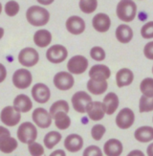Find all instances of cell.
Segmentation results:
<instances>
[{
	"instance_id": "6da1fadb",
	"label": "cell",
	"mask_w": 153,
	"mask_h": 156,
	"mask_svg": "<svg viewBox=\"0 0 153 156\" xmlns=\"http://www.w3.org/2000/svg\"><path fill=\"white\" fill-rule=\"evenodd\" d=\"M27 21L36 27H41L46 25L50 20V12L45 8L40 6H32L26 12Z\"/></svg>"
},
{
	"instance_id": "7a4b0ae2",
	"label": "cell",
	"mask_w": 153,
	"mask_h": 156,
	"mask_svg": "<svg viewBox=\"0 0 153 156\" xmlns=\"http://www.w3.org/2000/svg\"><path fill=\"white\" fill-rule=\"evenodd\" d=\"M117 16L123 22H131L137 16V5L131 0H122L116 8Z\"/></svg>"
},
{
	"instance_id": "3957f363",
	"label": "cell",
	"mask_w": 153,
	"mask_h": 156,
	"mask_svg": "<svg viewBox=\"0 0 153 156\" xmlns=\"http://www.w3.org/2000/svg\"><path fill=\"white\" fill-rule=\"evenodd\" d=\"M17 139L23 144H31L37 138V129L31 122H24L17 128Z\"/></svg>"
},
{
	"instance_id": "277c9868",
	"label": "cell",
	"mask_w": 153,
	"mask_h": 156,
	"mask_svg": "<svg viewBox=\"0 0 153 156\" xmlns=\"http://www.w3.org/2000/svg\"><path fill=\"white\" fill-rule=\"evenodd\" d=\"M88 59L84 56L77 55L72 57L67 62V69L70 74L74 75H81L83 74L88 68Z\"/></svg>"
},
{
	"instance_id": "5b68a950",
	"label": "cell",
	"mask_w": 153,
	"mask_h": 156,
	"mask_svg": "<svg viewBox=\"0 0 153 156\" xmlns=\"http://www.w3.org/2000/svg\"><path fill=\"white\" fill-rule=\"evenodd\" d=\"M68 57L66 47L61 44H55L46 51V58L52 63H61Z\"/></svg>"
},
{
	"instance_id": "8992f818",
	"label": "cell",
	"mask_w": 153,
	"mask_h": 156,
	"mask_svg": "<svg viewBox=\"0 0 153 156\" xmlns=\"http://www.w3.org/2000/svg\"><path fill=\"white\" fill-rule=\"evenodd\" d=\"M116 125L121 129H128L135 122V113L129 107H124L117 114Z\"/></svg>"
},
{
	"instance_id": "52a82bcc",
	"label": "cell",
	"mask_w": 153,
	"mask_h": 156,
	"mask_svg": "<svg viewBox=\"0 0 153 156\" xmlns=\"http://www.w3.org/2000/svg\"><path fill=\"white\" fill-rule=\"evenodd\" d=\"M73 108L78 113H86V107L91 103L92 97L85 91H78L76 92L71 99Z\"/></svg>"
},
{
	"instance_id": "ba28073f",
	"label": "cell",
	"mask_w": 153,
	"mask_h": 156,
	"mask_svg": "<svg viewBox=\"0 0 153 156\" xmlns=\"http://www.w3.org/2000/svg\"><path fill=\"white\" fill-rule=\"evenodd\" d=\"M0 120L2 123L10 127L16 126L21 120V114L15 109L14 106L8 105L4 107L0 113Z\"/></svg>"
},
{
	"instance_id": "9c48e42d",
	"label": "cell",
	"mask_w": 153,
	"mask_h": 156,
	"mask_svg": "<svg viewBox=\"0 0 153 156\" xmlns=\"http://www.w3.org/2000/svg\"><path fill=\"white\" fill-rule=\"evenodd\" d=\"M33 81V76L29 70L21 68L17 69L12 75V83L17 89H26Z\"/></svg>"
},
{
	"instance_id": "30bf717a",
	"label": "cell",
	"mask_w": 153,
	"mask_h": 156,
	"mask_svg": "<svg viewBox=\"0 0 153 156\" xmlns=\"http://www.w3.org/2000/svg\"><path fill=\"white\" fill-rule=\"evenodd\" d=\"M39 60V55L36 49L32 47H26L18 54V62L22 66L33 67Z\"/></svg>"
},
{
	"instance_id": "8fae6325",
	"label": "cell",
	"mask_w": 153,
	"mask_h": 156,
	"mask_svg": "<svg viewBox=\"0 0 153 156\" xmlns=\"http://www.w3.org/2000/svg\"><path fill=\"white\" fill-rule=\"evenodd\" d=\"M53 81H54V85L58 90L61 91L69 90L75 84V79L73 77V75L69 72H65V71L57 73Z\"/></svg>"
},
{
	"instance_id": "7c38bea8",
	"label": "cell",
	"mask_w": 153,
	"mask_h": 156,
	"mask_svg": "<svg viewBox=\"0 0 153 156\" xmlns=\"http://www.w3.org/2000/svg\"><path fill=\"white\" fill-rule=\"evenodd\" d=\"M32 119L34 123L40 128H48L52 125V116L50 113L42 107H37L33 111Z\"/></svg>"
},
{
	"instance_id": "4fadbf2b",
	"label": "cell",
	"mask_w": 153,
	"mask_h": 156,
	"mask_svg": "<svg viewBox=\"0 0 153 156\" xmlns=\"http://www.w3.org/2000/svg\"><path fill=\"white\" fill-rule=\"evenodd\" d=\"M32 97L38 104H46L50 100V88L44 83H36L32 88Z\"/></svg>"
},
{
	"instance_id": "5bb4252c",
	"label": "cell",
	"mask_w": 153,
	"mask_h": 156,
	"mask_svg": "<svg viewBox=\"0 0 153 156\" xmlns=\"http://www.w3.org/2000/svg\"><path fill=\"white\" fill-rule=\"evenodd\" d=\"M66 29L74 36H78L85 30V21L78 16H72L66 20Z\"/></svg>"
},
{
	"instance_id": "9a60e30c",
	"label": "cell",
	"mask_w": 153,
	"mask_h": 156,
	"mask_svg": "<svg viewBox=\"0 0 153 156\" xmlns=\"http://www.w3.org/2000/svg\"><path fill=\"white\" fill-rule=\"evenodd\" d=\"M86 113L92 121H101L106 114L104 105L103 101H91L86 107Z\"/></svg>"
},
{
	"instance_id": "2e32d148",
	"label": "cell",
	"mask_w": 153,
	"mask_h": 156,
	"mask_svg": "<svg viewBox=\"0 0 153 156\" xmlns=\"http://www.w3.org/2000/svg\"><path fill=\"white\" fill-rule=\"evenodd\" d=\"M92 25L97 32L106 33L111 27V19L108 15L104 12H99L93 17Z\"/></svg>"
},
{
	"instance_id": "e0dca14e",
	"label": "cell",
	"mask_w": 153,
	"mask_h": 156,
	"mask_svg": "<svg viewBox=\"0 0 153 156\" xmlns=\"http://www.w3.org/2000/svg\"><path fill=\"white\" fill-rule=\"evenodd\" d=\"M83 139L81 135L73 133L69 134L64 140V147L69 152H78L83 147Z\"/></svg>"
},
{
	"instance_id": "ac0fdd59",
	"label": "cell",
	"mask_w": 153,
	"mask_h": 156,
	"mask_svg": "<svg viewBox=\"0 0 153 156\" xmlns=\"http://www.w3.org/2000/svg\"><path fill=\"white\" fill-rule=\"evenodd\" d=\"M123 151V143L116 138L107 140L103 145V152L106 156H121Z\"/></svg>"
},
{
	"instance_id": "d6986e66",
	"label": "cell",
	"mask_w": 153,
	"mask_h": 156,
	"mask_svg": "<svg viewBox=\"0 0 153 156\" xmlns=\"http://www.w3.org/2000/svg\"><path fill=\"white\" fill-rule=\"evenodd\" d=\"M88 75L92 80H107L111 76V71L109 67L104 64H95L90 68Z\"/></svg>"
},
{
	"instance_id": "ffe728a7",
	"label": "cell",
	"mask_w": 153,
	"mask_h": 156,
	"mask_svg": "<svg viewBox=\"0 0 153 156\" xmlns=\"http://www.w3.org/2000/svg\"><path fill=\"white\" fill-rule=\"evenodd\" d=\"M134 80V74L128 68L120 69L116 74V83L119 88L130 85Z\"/></svg>"
},
{
	"instance_id": "44dd1931",
	"label": "cell",
	"mask_w": 153,
	"mask_h": 156,
	"mask_svg": "<svg viewBox=\"0 0 153 156\" xmlns=\"http://www.w3.org/2000/svg\"><path fill=\"white\" fill-rule=\"evenodd\" d=\"M15 109L18 112H23V113H27L31 111L32 107H33V103L31 99L25 94H19L15 98L14 100V105Z\"/></svg>"
},
{
	"instance_id": "7402d4cb",
	"label": "cell",
	"mask_w": 153,
	"mask_h": 156,
	"mask_svg": "<svg viewBox=\"0 0 153 156\" xmlns=\"http://www.w3.org/2000/svg\"><path fill=\"white\" fill-rule=\"evenodd\" d=\"M115 36L120 43H129L133 38V30L127 24H121L117 27Z\"/></svg>"
},
{
	"instance_id": "603a6c76",
	"label": "cell",
	"mask_w": 153,
	"mask_h": 156,
	"mask_svg": "<svg viewBox=\"0 0 153 156\" xmlns=\"http://www.w3.org/2000/svg\"><path fill=\"white\" fill-rule=\"evenodd\" d=\"M103 104L104 105L105 111L107 115H112L116 112L120 105V100L118 95L114 92H109L103 98Z\"/></svg>"
},
{
	"instance_id": "cb8c5ba5",
	"label": "cell",
	"mask_w": 153,
	"mask_h": 156,
	"mask_svg": "<svg viewBox=\"0 0 153 156\" xmlns=\"http://www.w3.org/2000/svg\"><path fill=\"white\" fill-rule=\"evenodd\" d=\"M134 137L140 143H150L153 141V127L149 126L138 127L134 132Z\"/></svg>"
},
{
	"instance_id": "d4e9b609",
	"label": "cell",
	"mask_w": 153,
	"mask_h": 156,
	"mask_svg": "<svg viewBox=\"0 0 153 156\" xmlns=\"http://www.w3.org/2000/svg\"><path fill=\"white\" fill-rule=\"evenodd\" d=\"M52 41V34L45 29H40L35 33L34 35V42L37 47L45 48Z\"/></svg>"
},
{
	"instance_id": "484cf974",
	"label": "cell",
	"mask_w": 153,
	"mask_h": 156,
	"mask_svg": "<svg viewBox=\"0 0 153 156\" xmlns=\"http://www.w3.org/2000/svg\"><path fill=\"white\" fill-rule=\"evenodd\" d=\"M87 89L93 95H102L108 88V83L106 80H97L90 79L87 81Z\"/></svg>"
},
{
	"instance_id": "4316f807",
	"label": "cell",
	"mask_w": 153,
	"mask_h": 156,
	"mask_svg": "<svg viewBox=\"0 0 153 156\" xmlns=\"http://www.w3.org/2000/svg\"><path fill=\"white\" fill-rule=\"evenodd\" d=\"M56 126L61 130H65L71 126V118L65 112H57L53 116Z\"/></svg>"
},
{
	"instance_id": "83f0119b",
	"label": "cell",
	"mask_w": 153,
	"mask_h": 156,
	"mask_svg": "<svg viewBox=\"0 0 153 156\" xmlns=\"http://www.w3.org/2000/svg\"><path fill=\"white\" fill-rule=\"evenodd\" d=\"M61 139H62V135L59 132L50 131L45 135V137L43 139V143L48 150H52V148H54L61 141Z\"/></svg>"
},
{
	"instance_id": "f1b7e54d",
	"label": "cell",
	"mask_w": 153,
	"mask_h": 156,
	"mask_svg": "<svg viewBox=\"0 0 153 156\" xmlns=\"http://www.w3.org/2000/svg\"><path fill=\"white\" fill-rule=\"evenodd\" d=\"M18 147V143L16 138L14 137H7L4 140L0 142V151L6 153V154H10L12 152H14Z\"/></svg>"
},
{
	"instance_id": "f546056e",
	"label": "cell",
	"mask_w": 153,
	"mask_h": 156,
	"mask_svg": "<svg viewBox=\"0 0 153 156\" xmlns=\"http://www.w3.org/2000/svg\"><path fill=\"white\" fill-rule=\"evenodd\" d=\"M69 104L65 100H59V101H55L54 104H53L50 107V115L52 116H54L55 114H57V112H65V113H68L69 112Z\"/></svg>"
},
{
	"instance_id": "4dcf8cb0",
	"label": "cell",
	"mask_w": 153,
	"mask_h": 156,
	"mask_svg": "<svg viewBox=\"0 0 153 156\" xmlns=\"http://www.w3.org/2000/svg\"><path fill=\"white\" fill-rule=\"evenodd\" d=\"M140 90H141L143 96L152 97L153 96V79L145 78L140 83Z\"/></svg>"
},
{
	"instance_id": "1f68e13d",
	"label": "cell",
	"mask_w": 153,
	"mask_h": 156,
	"mask_svg": "<svg viewBox=\"0 0 153 156\" xmlns=\"http://www.w3.org/2000/svg\"><path fill=\"white\" fill-rule=\"evenodd\" d=\"M139 111L141 113L153 111V96H142L139 101Z\"/></svg>"
},
{
	"instance_id": "d6a6232c",
	"label": "cell",
	"mask_w": 153,
	"mask_h": 156,
	"mask_svg": "<svg viewBox=\"0 0 153 156\" xmlns=\"http://www.w3.org/2000/svg\"><path fill=\"white\" fill-rule=\"evenodd\" d=\"M79 9L84 13H92L98 8V1L96 0H82L78 3Z\"/></svg>"
},
{
	"instance_id": "836d02e7",
	"label": "cell",
	"mask_w": 153,
	"mask_h": 156,
	"mask_svg": "<svg viewBox=\"0 0 153 156\" xmlns=\"http://www.w3.org/2000/svg\"><path fill=\"white\" fill-rule=\"evenodd\" d=\"M106 132V128L103 125L98 124L91 128V136L95 141H101Z\"/></svg>"
},
{
	"instance_id": "e575fe53",
	"label": "cell",
	"mask_w": 153,
	"mask_h": 156,
	"mask_svg": "<svg viewBox=\"0 0 153 156\" xmlns=\"http://www.w3.org/2000/svg\"><path fill=\"white\" fill-rule=\"evenodd\" d=\"M90 57L97 62H103V59H105L106 54L103 48L99 46H94L93 48L90 50Z\"/></svg>"
},
{
	"instance_id": "d590c367",
	"label": "cell",
	"mask_w": 153,
	"mask_h": 156,
	"mask_svg": "<svg viewBox=\"0 0 153 156\" xmlns=\"http://www.w3.org/2000/svg\"><path fill=\"white\" fill-rule=\"evenodd\" d=\"M19 4L16 1H8L5 5V12L8 16H16L19 12Z\"/></svg>"
},
{
	"instance_id": "8d00e7d4",
	"label": "cell",
	"mask_w": 153,
	"mask_h": 156,
	"mask_svg": "<svg viewBox=\"0 0 153 156\" xmlns=\"http://www.w3.org/2000/svg\"><path fill=\"white\" fill-rule=\"evenodd\" d=\"M28 151L32 156H43L45 152L43 146L37 142H33L28 145Z\"/></svg>"
},
{
	"instance_id": "74e56055",
	"label": "cell",
	"mask_w": 153,
	"mask_h": 156,
	"mask_svg": "<svg viewBox=\"0 0 153 156\" xmlns=\"http://www.w3.org/2000/svg\"><path fill=\"white\" fill-rule=\"evenodd\" d=\"M82 156H103V152L99 147L91 145L83 151Z\"/></svg>"
},
{
	"instance_id": "f35d334b",
	"label": "cell",
	"mask_w": 153,
	"mask_h": 156,
	"mask_svg": "<svg viewBox=\"0 0 153 156\" xmlns=\"http://www.w3.org/2000/svg\"><path fill=\"white\" fill-rule=\"evenodd\" d=\"M141 36L145 39L153 38V21H148L142 27Z\"/></svg>"
},
{
	"instance_id": "ab89813d",
	"label": "cell",
	"mask_w": 153,
	"mask_h": 156,
	"mask_svg": "<svg viewBox=\"0 0 153 156\" xmlns=\"http://www.w3.org/2000/svg\"><path fill=\"white\" fill-rule=\"evenodd\" d=\"M144 55L146 58L153 60V41H150L144 45Z\"/></svg>"
},
{
	"instance_id": "60d3db41",
	"label": "cell",
	"mask_w": 153,
	"mask_h": 156,
	"mask_svg": "<svg viewBox=\"0 0 153 156\" xmlns=\"http://www.w3.org/2000/svg\"><path fill=\"white\" fill-rule=\"evenodd\" d=\"M10 136H11V133H10V130L8 129V128L0 126V142H1L2 140H4L5 138L10 137Z\"/></svg>"
},
{
	"instance_id": "b9f144b4",
	"label": "cell",
	"mask_w": 153,
	"mask_h": 156,
	"mask_svg": "<svg viewBox=\"0 0 153 156\" xmlns=\"http://www.w3.org/2000/svg\"><path fill=\"white\" fill-rule=\"evenodd\" d=\"M6 77H7V70H6V67L2 63H0V83H3Z\"/></svg>"
},
{
	"instance_id": "7bdbcfd3",
	"label": "cell",
	"mask_w": 153,
	"mask_h": 156,
	"mask_svg": "<svg viewBox=\"0 0 153 156\" xmlns=\"http://www.w3.org/2000/svg\"><path fill=\"white\" fill-rule=\"evenodd\" d=\"M126 156H145L144 153L140 151V150H134V151H131Z\"/></svg>"
},
{
	"instance_id": "ee69618b",
	"label": "cell",
	"mask_w": 153,
	"mask_h": 156,
	"mask_svg": "<svg viewBox=\"0 0 153 156\" xmlns=\"http://www.w3.org/2000/svg\"><path fill=\"white\" fill-rule=\"evenodd\" d=\"M49 156H66V153L62 150H57L53 151Z\"/></svg>"
},
{
	"instance_id": "f6af8a7d",
	"label": "cell",
	"mask_w": 153,
	"mask_h": 156,
	"mask_svg": "<svg viewBox=\"0 0 153 156\" xmlns=\"http://www.w3.org/2000/svg\"><path fill=\"white\" fill-rule=\"evenodd\" d=\"M146 154L148 156H153V143H150L146 148Z\"/></svg>"
},
{
	"instance_id": "bcb514c9",
	"label": "cell",
	"mask_w": 153,
	"mask_h": 156,
	"mask_svg": "<svg viewBox=\"0 0 153 156\" xmlns=\"http://www.w3.org/2000/svg\"><path fill=\"white\" fill-rule=\"evenodd\" d=\"M3 37H4V29L0 27V39H1Z\"/></svg>"
},
{
	"instance_id": "7dc6e473",
	"label": "cell",
	"mask_w": 153,
	"mask_h": 156,
	"mask_svg": "<svg viewBox=\"0 0 153 156\" xmlns=\"http://www.w3.org/2000/svg\"><path fill=\"white\" fill-rule=\"evenodd\" d=\"M2 12V5H1V3H0V13Z\"/></svg>"
},
{
	"instance_id": "c3c4849f",
	"label": "cell",
	"mask_w": 153,
	"mask_h": 156,
	"mask_svg": "<svg viewBox=\"0 0 153 156\" xmlns=\"http://www.w3.org/2000/svg\"><path fill=\"white\" fill-rule=\"evenodd\" d=\"M152 74H153V66H152Z\"/></svg>"
},
{
	"instance_id": "681fc988",
	"label": "cell",
	"mask_w": 153,
	"mask_h": 156,
	"mask_svg": "<svg viewBox=\"0 0 153 156\" xmlns=\"http://www.w3.org/2000/svg\"><path fill=\"white\" fill-rule=\"evenodd\" d=\"M152 121H153V117H152Z\"/></svg>"
}]
</instances>
